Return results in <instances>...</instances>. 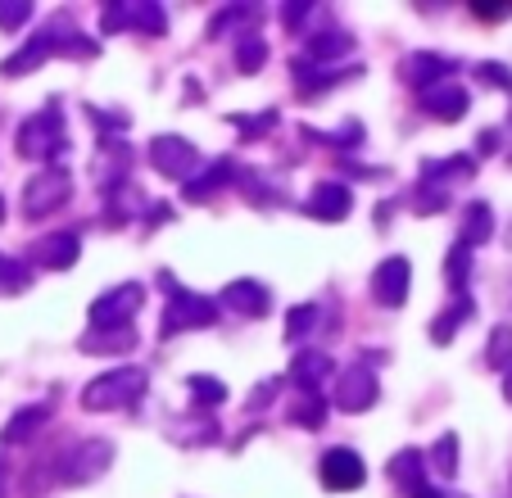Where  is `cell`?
I'll return each instance as SVG.
<instances>
[{
    "instance_id": "obj_1",
    "label": "cell",
    "mask_w": 512,
    "mask_h": 498,
    "mask_svg": "<svg viewBox=\"0 0 512 498\" xmlns=\"http://www.w3.org/2000/svg\"><path fill=\"white\" fill-rule=\"evenodd\" d=\"M145 385H150V376H145L141 367H118V372L96 376V381L82 390V408H91V412L132 408V403L145 394Z\"/></svg>"
},
{
    "instance_id": "obj_2",
    "label": "cell",
    "mask_w": 512,
    "mask_h": 498,
    "mask_svg": "<svg viewBox=\"0 0 512 498\" xmlns=\"http://www.w3.org/2000/svg\"><path fill=\"white\" fill-rule=\"evenodd\" d=\"M14 150H19L23 159H55V154H64L68 150V136H64V118H59V109L46 105L41 114L23 118Z\"/></svg>"
},
{
    "instance_id": "obj_3",
    "label": "cell",
    "mask_w": 512,
    "mask_h": 498,
    "mask_svg": "<svg viewBox=\"0 0 512 498\" xmlns=\"http://www.w3.org/2000/svg\"><path fill=\"white\" fill-rule=\"evenodd\" d=\"M114 467V444L109 440H82V444H68L59 453V480L64 485H96L105 471Z\"/></svg>"
},
{
    "instance_id": "obj_4",
    "label": "cell",
    "mask_w": 512,
    "mask_h": 498,
    "mask_svg": "<svg viewBox=\"0 0 512 498\" xmlns=\"http://www.w3.org/2000/svg\"><path fill=\"white\" fill-rule=\"evenodd\" d=\"M68 191H73L68 168H41V173L23 186V218H28V222L50 218L55 209H64V204H68Z\"/></svg>"
},
{
    "instance_id": "obj_5",
    "label": "cell",
    "mask_w": 512,
    "mask_h": 498,
    "mask_svg": "<svg viewBox=\"0 0 512 498\" xmlns=\"http://www.w3.org/2000/svg\"><path fill=\"white\" fill-rule=\"evenodd\" d=\"M377 399H381V381H377V372H372V363H363V358H358L354 367H345V372L336 376V385H331V403H336L340 412H368Z\"/></svg>"
},
{
    "instance_id": "obj_6",
    "label": "cell",
    "mask_w": 512,
    "mask_h": 498,
    "mask_svg": "<svg viewBox=\"0 0 512 498\" xmlns=\"http://www.w3.org/2000/svg\"><path fill=\"white\" fill-rule=\"evenodd\" d=\"M168 290H173V299H168V313H164V336H177V331H191V326H213L218 322V304L213 299H204V295H195V290H177L173 286V277H159Z\"/></svg>"
},
{
    "instance_id": "obj_7",
    "label": "cell",
    "mask_w": 512,
    "mask_h": 498,
    "mask_svg": "<svg viewBox=\"0 0 512 498\" xmlns=\"http://www.w3.org/2000/svg\"><path fill=\"white\" fill-rule=\"evenodd\" d=\"M100 28L105 32H150V37H164L168 32V14L164 5H145V0H118V5H105L100 14Z\"/></svg>"
},
{
    "instance_id": "obj_8",
    "label": "cell",
    "mask_w": 512,
    "mask_h": 498,
    "mask_svg": "<svg viewBox=\"0 0 512 498\" xmlns=\"http://www.w3.org/2000/svg\"><path fill=\"white\" fill-rule=\"evenodd\" d=\"M141 304H145V290L136 286V281H127V286H118V290H105V295L91 304V326H96V331L132 326V317L141 313Z\"/></svg>"
},
{
    "instance_id": "obj_9",
    "label": "cell",
    "mask_w": 512,
    "mask_h": 498,
    "mask_svg": "<svg viewBox=\"0 0 512 498\" xmlns=\"http://www.w3.org/2000/svg\"><path fill=\"white\" fill-rule=\"evenodd\" d=\"M68 32H73V28H68V19H55L46 32H37V37H32L23 50H14V55L0 64V73H5V77H23V73H32V68H41L50 55H59V41H64Z\"/></svg>"
},
{
    "instance_id": "obj_10",
    "label": "cell",
    "mask_w": 512,
    "mask_h": 498,
    "mask_svg": "<svg viewBox=\"0 0 512 498\" xmlns=\"http://www.w3.org/2000/svg\"><path fill=\"white\" fill-rule=\"evenodd\" d=\"M195 163H200V154H195V145L186 136H155L150 141V168L173 177V182H191Z\"/></svg>"
},
{
    "instance_id": "obj_11",
    "label": "cell",
    "mask_w": 512,
    "mask_h": 498,
    "mask_svg": "<svg viewBox=\"0 0 512 498\" xmlns=\"http://www.w3.org/2000/svg\"><path fill=\"white\" fill-rule=\"evenodd\" d=\"M408 286H413V263H408L404 254L381 259L377 272H372V299H377L381 308H399V304H404Z\"/></svg>"
},
{
    "instance_id": "obj_12",
    "label": "cell",
    "mask_w": 512,
    "mask_h": 498,
    "mask_svg": "<svg viewBox=\"0 0 512 498\" xmlns=\"http://www.w3.org/2000/svg\"><path fill=\"white\" fill-rule=\"evenodd\" d=\"M318 476H322V489L349 494V489H358L368 480V467H363V458H358L354 449H327L318 462Z\"/></svg>"
},
{
    "instance_id": "obj_13",
    "label": "cell",
    "mask_w": 512,
    "mask_h": 498,
    "mask_svg": "<svg viewBox=\"0 0 512 498\" xmlns=\"http://www.w3.org/2000/svg\"><path fill=\"white\" fill-rule=\"evenodd\" d=\"M449 73H454V59L431 55V50H413V55L399 59V82H408L417 91L435 87V82H449Z\"/></svg>"
},
{
    "instance_id": "obj_14",
    "label": "cell",
    "mask_w": 512,
    "mask_h": 498,
    "mask_svg": "<svg viewBox=\"0 0 512 498\" xmlns=\"http://www.w3.org/2000/svg\"><path fill=\"white\" fill-rule=\"evenodd\" d=\"M78 254H82L78 231H50V236H41L37 245H32V263H41V268H50V272L73 268Z\"/></svg>"
},
{
    "instance_id": "obj_15",
    "label": "cell",
    "mask_w": 512,
    "mask_h": 498,
    "mask_svg": "<svg viewBox=\"0 0 512 498\" xmlns=\"http://www.w3.org/2000/svg\"><path fill=\"white\" fill-rule=\"evenodd\" d=\"M349 209H354V195H349L345 182H318L313 195L304 200V213L318 222H340V218H349Z\"/></svg>"
},
{
    "instance_id": "obj_16",
    "label": "cell",
    "mask_w": 512,
    "mask_h": 498,
    "mask_svg": "<svg viewBox=\"0 0 512 498\" xmlns=\"http://www.w3.org/2000/svg\"><path fill=\"white\" fill-rule=\"evenodd\" d=\"M417 105L431 118H440V123H458L467 114V91L458 82H435V87L417 91Z\"/></svg>"
},
{
    "instance_id": "obj_17",
    "label": "cell",
    "mask_w": 512,
    "mask_h": 498,
    "mask_svg": "<svg viewBox=\"0 0 512 498\" xmlns=\"http://www.w3.org/2000/svg\"><path fill=\"white\" fill-rule=\"evenodd\" d=\"M127 168H132V150H127L123 141H118V145L100 141V154H96V186H100V191H109V195L123 191Z\"/></svg>"
},
{
    "instance_id": "obj_18",
    "label": "cell",
    "mask_w": 512,
    "mask_h": 498,
    "mask_svg": "<svg viewBox=\"0 0 512 498\" xmlns=\"http://www.w3.org/2000/svg\"><path fill=\"white\" fill-rule=\"evenodd\" d=\"M136 345H141V336H136L132 326H109V331H96V326H91L87 336L78 340V349H82V354H91V358H109V354H132Z\"/></svg>"
},
{
    "instance_id": "obj_19",
    "label": "cell",
    "mask_w": 512,
    "mask_h": 498,
    "mask_svg": "<svg viewBox=\"0 0 512 498\" xmlns=\"http://www.w3.org/2000/svg\"><path fill=\"white\" fill-rule=\"evenodd\" d=\"M223 308H232L236 317H268L272 299H268V286H259V281H232V286L223 290Z\"/></svg>"
},
{
    "instance_id": "obj_20",
    "label": "cell",
    "mask_w": 512,
    "mask_h": 498,
    "mask_svg": "<svg viewBox=\"0 0 512 498\" xmlns=\"http://www.w3.org/2000/svg\"><path fill=\"white\" fill-rule=\"evenodd\" d=\"M331 372H336V363H331V354H322V349H304V354H295V363H290V381L300 385L304 394H318V385L327 381Z\"/></svg>"
},
{
    "instance_id": "obj_21",
    "label": "cell",
    "mask_w": 512,
    "mask_h": 498,
    "mask_svg": "<svg viewBox=\"0 0 512 498\" xmlns=\"http://www.w3.org/2000/svg\"><path fill=\"white\" fill-rule=\"evenodd\" d=\"M46 422H50V408H46V403H28V408H19L10 422H5V431H0V444H32V435H37Z\"/></svg>"
},
{
    "instance_id": "obj_22",
    "label": "cell",
    "mask_w": 512,
    "mask_h": 498,
    "mask_svg": "<svg viewBox=\"0 0 512 498\" xmlns=\"http://www.w3.org/2000/svg\"><path fill=\"white\" fill-rule=\"evenodd\" d=\"M232 177H236V163H232V159L209 163V168H204L200 177H191V182H186V200H191V204H204L213 191H223V186L232 182Z\"/></svg>"
},
{
    "instance_id": "obj_23",
    "label": "cell",
    "mask_w": 512,
    "mask_h": 498,
    "mask_svg": "<svg viewBox=\"0 0 512 498\" xmlns=\"http://www.w3.org/2000/svg\"><path fill=\"white\" fill-rule=\"evenodd\" d=\"M386 476L395 480V485H408V494H413V489H422V480H426V458L417 449L395 453V458L386 462Z\"/></svg>"
},
{
    "instance_id": "obj_24",
    "label": "cell",
    "mask_w": 512,
    "mask_h": 498,
    "mask_svg": "<svg viewBox=\"0 0 512 498\" xmlns=\"http://www.w3.org/2000/svg\"><path fill=\"white\" fill-rule=\"evenodd\" d=\"M494 236V209L485 200H476V204H467L463 209V245L472 249V245H485V240Z\"/></svg>"
},
{
    "instance_id": "obj_25",
    "label": "cell",
    "mask_w": 512,
    "mask_h": 498,
    "mask_svg": "<svg viewBox=\"0 0 512 498\" xmlns=\"http://www.w3.org/2000/svg\"><path fill=\"white\" fill-rule=\"evenodd\" d=\"M349 46H354V37L349 32H318V37L304 46V59L309 64H327V59H340V55H349Z\"/></svg>"
},
{
    "instance_id": "obj_26",
    "label": "cell",
    "mask_w": 512,
    "mask_h": 498,
    "mask_svg": "<svg viewBox=\"0 0 512 498\" xmlns=\"http://www.w3.org/2000/svg\"><path fill=\"white\" fill-rule=\"evenodd\" d=\"M327 408H331V403L322 399V394H304V390H300V399L290 403V412H286V417H290V426H304V431H318V426L327 422Z\"/></svg>"
},
{
    "instance_id": "obj_27",
    "label": "cell",
    "mask_w": 512,
    "mask_h": 498,
    "mask_svg": "<svg viewBox=\"0 0 512 498\" xmlns=\"http://www.w3.org/2000/svg\"><path fill=\"white\" fill-rule=\"evenodd\" d=\"M467 317H472V299L458 295V304H454V308H445V313H440V317L431 322V340H435V345H449V340H454V331L467 322Z\"/></svg>"
},
{
    "instance_id": "obj_28",
    "label": "cell",
    "mask_w": 512,
    "mask_h": 498,
    "mask_svg": "<svg viewBox=\"0 0 512 498\" xmlns=\"http://www.w3.org/2000/svg\"><path fill=\"white\" fill-rule=\"evenodd\" d=\"M408 204H413V213H422V218H431V213H440L449 204V186H440V182H417V191L408 195Z\"/></svg>"
},
{
    "instance_id": "obj_29",
    "label": "cell",
    "mask_w": 512,
    "mask_h": 498,
    "mask_svg": "<svg viewBox=\"0 0 512 498\" xmlns=\"http://www.w3.org/2000/svg\"><path fill=\"white\" fill-rule=\"evenodd\" d=\"M263 64H268V41L254 37V32L236 41V68H241V73H259Z\"/></svg>"
},
{
    "instance_id": "obj_30",
    "label": "cell",
    "mask_w": 512,
    "mask_h": 498,
    "mask_svg": "<svg viewBox=\"0 0 512 498\" xmlns=\"http://www.w3.org/2000/svg\"><path fill=\"white\" fill-rule=\"evenodd\" d=\"M445 277H449V286L463 295V286H467V277H472V249L458 240L454 249H449V259H445Z\"/></svg>"
},
{
    "instance_id": "obj_31",
    "label": "cell",
    "mask_w": 512,
    "mask_h": 498,
    "mask_svg": "<svg viewBox=\"0 0 512 498\" xmlns=\"http://www.w3.org/2000/svg\"><path fill=\"white\" fill-rule=\"evenodd\" d=\"M431 462L440 471V480H454L458 476V435H440L431 449Z\"/></svg>"
},
{
    "instance_id": "obj_32",
    "label": "cell",
    "mask_w": 512,
    "mask_h": 498,
    "mask_svg": "<svg viewBox=\"0 0 512 498\" xmlns=\"http://www.w3.org/2000/svg\"><path fill=\"white\" fill-rule=\"evenodd\" d=\"M232 127L241 132V141H254V136H268L277 127V109H263L259 118L254 114H232Z\"/></svg>"
},
{
    "instance_id": "obj_33",
    "label": "cell",
    "mask_w": 512,
    "mask_h": 498,
    "mask_svg": "<svg viewBox=\"0 0 512 498\" xmlns=\"http://www.w3.org/2000/svg\"><path fill=\"white\" fill-rule=\"evenodd\" d=\"M322 317V308L318 304H300V308H290L286 313V336L290 340H304V336H313V322Z\"/></svg>"
},
{
    "instance_id": "obj_34",
    "label": "cell",
    "mask_w": 512,
    "mask_h": 498,
    "mask_svg": "<svg viewBox=\"0 0 512 498\" xmlns=\"http://www.w3.org/2000/svg\"><path fill=\"white\" fill-rule=\"evenodd\" d=\"M186 390L195 394V403H200V408H213V403L227 399V385L213 381V376H186Z\"/></svg>"
},
{
    "instance_id": "obj_35",
    "label": "cell",
    "mask_w": 512,
    "mask_h": 498,
    "mask_svg": "<svg viewBox=\"0 0 512 498\" xmlns=\"http://www.w3.org/2000/svg\"><path fill=\"white\" fill-rule=\"evenodd\" d=\"M485 363L490 367H512V326H494L490 349H485Z\"/></svg>"
},
{
    "instance_id": "obj_36",
    "label": "cell",
    "mask_w": 512,
    "mask_h": 498,
    "mask_svg": "<svg viewBox=\"0 0 512 498\" xmlns=\"http://www.w3.org/2000/svg\"><path fill=\"white\" fill-rule=\"evenodd\" d=\"M259 14H254V5H227L223 14H213V23H209V37H218V32H232L236 23H254Z\"/></svg>"
},
{
    "instance_id": "obj_37",
    "label": "cell",
    "mask_w": 512,
    "mask_h": 498,
    "mask_svg": "<svg viewBox=\"0 0 512 498\" xmlns=\"http://www.w3.org/2000/svg\"><path fill=\"white\" fill-rule=\"evenodd\" d=\"M32 10H37V5H28V0H0V28L19 32L23 23L32 19Z\"/></svg>"
},
{
    "instance_id": "obj_38",
    "label": "cell",
    "mask_w": 512,
    "mask_h": 498,
    "mask_svg": "<svg viewBox=\"0 0 512 498\" xmlns=\"http://www.w3.org/2000/svg\"><path fill=\"white\" fill-rule=\"evenodd\" d=\"M28 281H32L28 268H19V263H10V259H0V290H5V295H19V290H28Z\"/></svg>"
},
{
    "instance_id": "obj_39",
    "label": "cell",
    "mask_w": 512,
    "mask_h": 498,
    "mask_svg": "<svg viewBox=\"0 0 512 498\" xmlns=\"http://www.w3.org/2000/svg\"><path fill=\"white\" fill-rule=\"evenodd\" d=\"M472 19H481V23L512 19V0H472Z\"/></svg>"
},
{
    "instance_id": "obj_40",
    "label": "cell",
    "mask_w": 512,
    "mask_h": 498,
    "mask_svg": "<svg viewBox=\"0 0 512 498\" xmlns=\"http://www.w3.org/2000/svg\"><path fill=\"white\" fill-rule=\"evenodd\" d=\"M476 77H485V82L499 87V91H512V68L508 64H476Z\"/></svg>"
},
{
    "instance_id": "obj_41",
    "label": "cell",
    "mask_w": 512,
    "mask_h": 498,
    "mask_svg": "<svg viewBox=\"0 0 512 498\" xmlns=\"http://www.w3.org/2000/svg\"><path fill=\"white\" fill-rule=\"evenodd\" d=\"M313 10H318V5H309V0H300V5H286V10H281V23L295 32V28H304V23L313 19Z\"/></svg>"
},
{
    "instance_id": "obj_42",
    "label": "cell",
    "mask_w": 512,
    "mask_h": 498,
    "mask_svg": "<svg viewBox=\"0 0 512 498\" xmlns=\"http://www.w3.org/2000/svg\"><path fill=\"white\" fill-rule=\"evenodd\" d=\"M277 390H281V385H277V381H263V385H254V394H250V412L268 408V403H272V399H277Z\"/></svg>"
},
{
    "instance_id": "obj_43",
    "label": "cell",
    "mask_w": 512,
    "mask_h": 498,
    "mask_svg": "<svg viewBox=\"0 0 512 498\" xmlns=\"http://www.w3.org/2000/svg\"><path fill=\"white\" fill-rule=\"evenodd\" d=\"M499 145V132H481V150H494Z\"/></svg>"
},
{
    "instance_id": "obj_44",
    "label": "cell",
    "mask_w": 512,
    "mask_h": 498,
    "mask_svg": "<svg viewBox=\"0 0 512 498\" xmlns=\"http://www.w3.org/2000/svg\"><path fill=\"white\" fill-rule=\"evenodd\" d=\"M408 498H445V494H440V489H426V485H422V489H413Z\"/></svg>"
},
{
    "instance_id": "obj_45",
    "label": "cell",
    "mask_w": 512,
    "mask_h": 498,
    "mask_svg": "<svg viewBox=\"0 0 512 498\" xmlns=\"http://www.w3.org/2000/svg\"><path fill=\"white\" fill-rule=\"evenodd\" d=\"M503 399L512 403V367H508V376H503Z\"/></svg>"
},
{
    "instance_id": "obj_46",
    "label": "cell",
    "mask_w": 512,
    "mask_h": 498,
    "mask_svg": "<svg viewBox=\"0 0 512 498\" xmlns=\"http://www.w3.org/2000/svg\"><path fill=\"white\" fill-rule=\"evenodd\" d=\"M0 498H5V476H0Z\"/></svg>"
},
{
    "instance_id": "obj_47",
    "label": "cell",
    "mask_w": 512,
    "mask_h": 498,
    "mask_svg": "<svg viewBox=\"0 0 512 498\" xmlns=\"http://www.w3.org/2000/svg\"><path fill=\"white\" fill-rule=\"evenodd\" d=\"M0 218H5V200H0Z\"/></svg>"
},
{
    "instance_id": "obj_48",
    "label": "cell",
    "mask_w": 512,
    "mask_h": 498,
    "mask_svg": "<svg viewBox=\"0 0 512 498\" xmlns=\"http://www.w3.org/2000/svg\"><path fill=\"white\" fill-rule=\"evenodd\" d=\"M445 498H463V494H445Z\"/></svg>"
},
{
    "instance_id": "obj_49",
    "label": "cell",
    "mask_w": 512,
    "mask_h": 498,
    "mask_svg": "<svg viewBox=\"0 0 512 498\" xmlns=\"http://www.w3.org/2000/svg\"><path fill=\"white\" fill-rule=\"evenodd\" d=\"M508 245H512V236H508Z\"/></svg>"
}]
</instances>
